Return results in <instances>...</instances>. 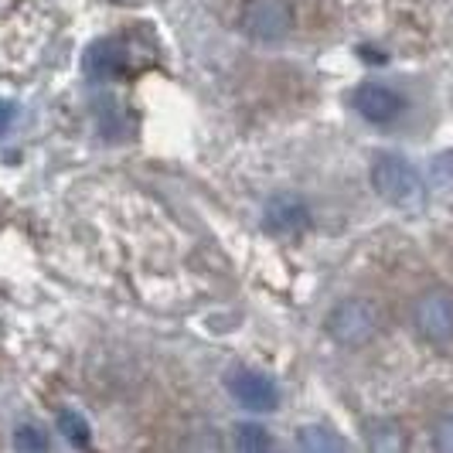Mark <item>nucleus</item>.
Masks as SVG:
<instances>
[{"label":"nucleus","instance_id":"nucleus-7","mask_svg":"<svg viewBox=\"0 0 453 453\" xmlns=\"http://www.w3.org/2000/svg\"><path fill=\"white\" fill-rule=\"evenodd\" d=\"M228 392L239 399V406L256 409V412H270L280 403L276 382L259 375V372H250V368H239V372L228 375Z\"/></svg>","mask_w":453,"mask_h":453},{"label":"nucleus","instance_id":"nucleus-12","mask_svg":"<svg viewBox=\"0 0 453 453\" xmlns=\"http://www.w3.org/2000/svg\"><path fill=\"white\" fill-rule=\"evenodd\" d=\"M58 430L65 433L75 447H86V443H89V423H86L79 412H72V409H62V412H58Z\"/></svg>","mask_w":453,"mask_h":453},{"label":"nucleus","instance_id":"nucleus-9","mask_svg":"<svg viewBox=\"0 0 453 453\" xmlns=\"http://www.w3.org/2000/svg\"><path fill=\"white\" fill-rule=\"evenodd\" d=\"M119 65H123V51L113 42H99L86 55V72L96 75V79H110L113 72H119Z\"/></svg>","mask_w":453,"mask_h":453},{"label":"nucleus","instance_id":"nucleus-2","mask_svg":"<svg viewBox=\"0 0 453 453\" xmlns=\"http://www.w3.org/2000/svg\"><path fill=\"white\" fill-rule=\"evenodd\" d=\"M327 334L344 344V348H362L368 341L379 334L382 327V318H379V307L372 300H362V296H351V300H341L331 307V314L324 320Z\"/></svg>","mask_w":453,"mask_h":453},{"label":"nucleus","instance_id":"nucleus-6","mask_svg":"<svg viewBox=\"0 0 453 453\" xmlns=\"http://www.w3.org/2000/svg\"><path fill=\"white\" fill-rule=\"evenodd\" d=\"M263 226L273 235H300L311 226V208L300 195H276L263 208Z\"/></svg>","mask_w":453,"mask_h":453},{"label":"nucleus","instance_id":"nucleus-4","mask_svg":"<svg viewBox=\"0 0 453 453\" xmlns=\"http://www.w3.org/2000/svg\"><path fill=\"white\" fill-rule=\"evenodd\" d=\"M290 7L287 0H250L246 7V31H250L256 42H283L287 31H290Z\"/></svg>","mask_w":453,"mask_h":453},{"label":"nucleus","instance_id":"nucleus-14","mask_svg":"<svg viewBox=\"0 0 453 453\" xmlns=\"http://www.w3.org/2000/svg\"><path fill=\"white\" fill-rule=\"evenodd\" d=\"M433 447L440 453H453V412L436 419V426H433Z\"/></svg>","mask_w":453,"mask_h":453},{"label":"nucleus","instance_id":"nucleus-3","mask_svg":"<svg viewBox=\"0 0 453 453\" xmlns=\"http://www.w3.org/2000/svg\"><path fill=\"white\" fill-rule=\"evenodd\" d=\"M412 327L430 344H450L453 341V294L443 287H433L416 296L412 303Z\"/></svg>","mask_w":453,"mask_h":453},{"label":"nucleus","instance_id":"nucleus-13","mask_svg":"<svg viewBox=\"0 0 453 453\" xmlns=\"http://www.w3.org/2000/svg\"><path fill=\"white\" fill-rule=\"evenodd\" d=\"M430 181L436 188H453V150L436 154L430 164Z\"/></svg>","mask_w":453,"mask_h":453},{"label":"nucleus","instance_id":"nucleus-10","mask_svg":"<svg viewBox=\"0 0 453 453\" xmlns=\"http://www.w3.org/2000/svg\"><path fill=\"white\" fill-rule=\"evenodd\" d=\"M296 443L303 450H314V453H341L348 450V443L341 440L338 433H331L327 426H303L296 433Z\"/></svg>","mask_w":453,"mask_h":453},{"label":"nucleus","instance_id":"nucleus-8","mask_svg":"<svg viewBox=\"0 0 453 453\" xmlns=\"http://www.w3.org/2000/svg\"><path fill=\"white\" fill-rule=\"evenodd\" d=\"M365 440H368L372 450H403L406 447L403 426L395 419H368L365 423Z\"/></svg>","mask_w":453,"mask_h":453},{"label":"nucleus","instance_id":"nucleus-11","mask_svg":"<svg viewBox=\"0 0 453 453\" xmlns=\"http://www.w3.org/2000/svg\"><path fill=\"white\" fill-rule=\"evenodd\" d=\"M235 447H239V450H246V453H259V450H270L273 440L263 426H256V423H242V426H235Z\"/></svg>","mask_w":453,"mask_h":453},{"label":"nucleus","instance_id":"nucleus-15","mask_svg":"<svg viewBox=\"0 0 453 453\" xmlns=\"http://www.w3.org/2000/svg\"><path fill=\"white\" fill-rule=\"evenodd\" d=\"M14 443H18V450H35V453H42L48 447L45 443V436H42V430L38 426H21V430L14 433Z\"/></svg>","mask_w":453,"mask_h":453},{"label":"nucleus","instance_id":"nucleus-5","mask_svg":"<svg viewBox=\"0 0 453 453\" xmlns=\"http://www.w3.org/2000/svg\"><path fill=\"white\" fill-rule=\"evenodd\" d=\"M351 106L358 110L362 119L382 127V123H392L395 116L403 113V96L395 89H388V86H382V82H362L355 89V96H351Z\"/></svg>","mask_w":453,"mask_h":453},{"label":"nucleus","instance_id":"nucleus-16","mask_svg":"<svg viewBox=\"0 0 453 453\" xmlns=\"http://www.w3.org/2000/svg\"><path fill=\"white\" fill-rule=\"evenodd\" d=\"M11 116H14V106H4V103H0V134H4V127L11 123Z\"/></svg>","mask_w":453,"mask_h":453},{"label":"nucleus","instance_id":"nucleus-1","mask_svg":"<svg viewBox=\"0 0 453 453\" xmlns=\"http://www.w3.org/2000/svg\"><path fill=\"white\" fill-rule=\"evenodd\" d=\"M372 188L379 191V198L395 208H419L423 204V178L419 171L399 154H382V157L372 164Z\"/></svg>","mask_w":453,"mask_h":453}]
</instances>
